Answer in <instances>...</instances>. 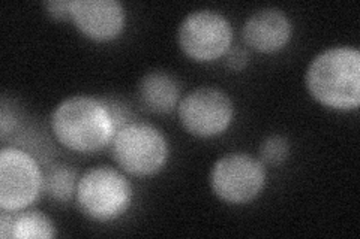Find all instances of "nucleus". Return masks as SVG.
I'll return each mask as SVG.
<instances>
[{
    "label": "nucleus",
    "mask_w": 360,
    "mask_h": 239,
    "mask_svg": "<svg viewBox=\"0 0 360 239\" xmlns=\"http://www.w3.org/2000/svg\"><path fill=\"white\" fill-rule=\"evenodd\" d=\"M50 129L63 148L80 154L105 150L117 130L105 99L90 95L60 100L50 116Z\"/></svg>",
    "instance_id": "1"
},
{
    "label": "nucleus",
    "mask_w": 360,
    "mask_h": 239,
    "mask_svg": "<svg viewBox=\"0 0 360 239\" xmlns=\"http://www.w3.org/2000/svg\"><path fill=\"white\" fill-rule=\"evenodd\" d=\"M305 87L321 107L357 111L360 105V51L352 45H335L314 55L305 71Z\"/></svg>",
    "instance_id": "2"
},
{
    "label": "nucleus",
    "mask_w": 360,
    "mask_h": 239,
    "mask_svg": "<svg viewBox=\"0 0 360 239\" xmlns=\"http://www.w3.org/2000/svg\"><path fill=\"white\" fill-rule=\"evenodd\" d=\"M74 200L87 220L101 224L115 223L131 210L134 187L119 168L94 166L78 178Z\"/></svg>",
    "instance_id": "3"
},
{
    "label": "nucleus",
    "mask_w": 360,
    "mask_h": 239,
    "mask_svg": "<svg viewBox=\"0 0 360 239\" xmlns=\"http://www.w3.org/2000/svg\"><path fill=\"white\" fill-rule=\"evenodd\" d=\"M108 148L116 166L135 178L160 174L170 158V142L164 132L139 120L120 128Z\"/></svg>",
    "instance_id": "4"
},
{
    "label": "nucleus",
    "mask_w": 360,
    "mask_h": 239,
    "mask_svg": "<svg viewBox=\"0 0 360 239\" xmlns=\"http://www.w3.org/2000/svg\"><path fill=\"white\" fill-rule=\"evenodd\" d=\"M267 184V166L250 153L224 154L212 165L209 187L221 202L242 207L254 202Z\"/></svg>",
    "instance_id": "5"
},
{
    "label": "nucleus",
    "mask_w": 360,
    "mask_h": 239,
    "mask_svg": "<svg viewBox=\"0 0 360 239\" xmlns=\"http://www.w3.org/2000/svg\"><path fill=\"white\" fill-rule=\"evenodd\" d=\"M176 39L180 51L197 63H212L233 47L231 21L219 11L202 8L184 17L177 27Z\"/></svg>",
    "instance_id": "6"
},
{
    "label": "nucleus",
    "mask_w": 360,
    "mask_h": 239,
    "mask_svg": "<svg viewBox=\"0 0 360 239\" xmlns=\"http://www.w3.org/2000/svg\"><path fill=\"white\" fill-rule=\"evenodd\" d=\"M176 112L186 133L200 139H212L231 128L236 108L227 92L213 86H201L182 96Z\"/></svg>",
    "instance_id": "7"
},
{
    "label": "nucleus",
    "mask_w": 360,
    "mask_h": 239,
    "mask_svg": "<svg viewBox=\"0 0 360 239\" xmlns=\"http://www.w3.org/2000/svg\"><path fill=\"white\" fill-rule=\"evenodd\" d=\"M44 191V170L35 157L18 146L0 150V208H30Z\"/></svg>",
    "instance_id": "8"
},
{
    "label": "nucleus",
    "mask_w": 360,
    "mask_h": 239,
    "mask_svg": "<svg viewBox=\"0 0 360 239\" xmlns=\"http://www.w3.org/2000/svg\"><path fill=\"white\" fill-rule=\"evenodd\" d=\"M127 20V8L119 0H71L72 25L89 41H116L125 30Z\"/></svg>",
    "instance_id": "9"
},
{
    "label": "nucleus",
    "mask_w": 360,
    "mask_h": 239,
    "mask_svg": "<svg viewBox=\"0 0 360 239\" xmlns=\"http://www.w3.org/2000/svg\"><path fill=\"white\" fill-rule=\"evenodd\" d=\"M292 21L285 11L276 6L257 9L248 17L242 36L248 48L260 54L283 51L292 38Z\"/></svg>",
    "instance_id": "10"
},
{
    "label": "nucleus",
    "mask_w": 360,
    "mask_h": 239,
    "mask_svg": "<svg viewBox=\"0 0 360 239\" xmlns=\"http://www.w3.org/2000/svg\"><path fill=\"white\" fill-rule=\"evenodd\" d=\"M137 97L146 111L164 116L177 109L182 99V87L170 72L150 71L140 78Z\"/></svg>",
    "instance_id": "11"
},
{
    "label": "nucleus",
    "mask_w": 360,
    "mask_h": 239,
    "mask_svg": "<svg viewBox=\"0 0 360 239\" xmlns=\"http://www.w3.org/2000/svg\"><path fill=\"white\" fill-rule=\"evenodd\" d=\"M0 236L4 239H51L58 236V227L47 214L39 210H2Z\"/></svg>",
    "instance_id": "12"
},
{
    "label": "nucleus",
    "mask_w": 360,
    "mask_h": 239,
    "mask_svg": "<svg viewBox=\"0 0 360 239\" xmlns=\"http://www.w3.org/2000/svg\"><path fill=\"white\" fill-rule=\"evenodd\" d=\"M80 175L68 165H54L44 172V191L59 203H70L75 199L77 184Z\"/></svg>",
    "instance_id": "13"
},
{
    "label": "nucleus",
    "mask_w": 360,
    "mask_h": 239,
    "mask_svg": "<svg viewBox=\"0 0 360 239\" xmlns=\"http://www.w3.org/2000/svg\"><path fill=\"white\" fill-rule=\"evenodd\" d=\"M291 154V144L284 135L272 133L266 136L258 146V158L264 166H281L284 165Z\"/></svg>",
    "instance_id": "14"
},
{
    "label": "nucleus",
    "mask_w": 360,
    "mask_h": 239,
    "mask_svg": "<svg viewBox=\"0 0 360 239\" xmlns=\"http://www.w3.org/2000/svg\"><path fill=\"white\" fill-rule=\"evenodd\" d=\"M105 99V104L111 112V117L112 120H115L116 123V128L117 130L123 126H127L128 123L134 121V114L132 111L129 109V107L127 104H123L122 100H117V99H112V97H104ZM116 130V132H117Z\"/></svg>",
    "instance_id": "15"
},
{
    "label": "nucleus",
    "mask_w": 360,
    "mask_h": 239,
    "mask_svg": "<svg viewBox=\"0 0 360 239\" xmlns=\"http://www.w3.org/2000/svg\"><path fill=\"white\" fill-rule=\"evenodd\" d=\"M248 63H250V51L245 47L233 45L229 53L224 55V64L227 66V69H230L231 72H242L248 66Z\"/></svg>",
    "instance_id": "16"
},
{
    "label": "nucleus",
    "mask_w": 360,
    "mask_h": 239,
    "mask_svg": "<svg viewBox=\"0 0 360 239\" xmlns=\"http://www.w3.org/2000/svg\"><path fill=\"white\" fill-rule=\"evenodd\" d=\"M42 9L53 20L71 21V0H45L42 2Z\"/></svg>",
    "instance_id": "17"
},
{
    "label": "nucleus",
    "mask_w": 360,
    "mask_h": 239,
    "mask_svg": "<svg viewBox=\"0 0 360 239\" xmlns=\"http://www.w3.org/2000/svg\"><path fill=\"white\" fill-rule=\"evenodd\" d=\"M17 116L14 109H11L8 107V102L4 97L2 99V108H0V136L5 141L8 138V135L13 133L17 128Z\"/></svg>",
    "instance_id": "18"
}]
</instances>
